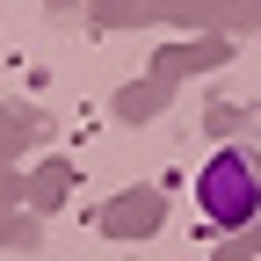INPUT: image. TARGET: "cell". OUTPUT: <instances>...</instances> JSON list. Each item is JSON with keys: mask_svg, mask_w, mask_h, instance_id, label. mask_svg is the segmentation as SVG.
<instances>
[{"mask_svg": "<svg viewBox=\"0 0 261 261\" xmlns=\"http://www.w3.org/2000/svg\"><path fill=\"white\" fill-rule=\"evenodd\" d=\"M196 203H203L211 225H225V232H240V225L261 218V167L240 152V145H225L203 174H196Z\"/></svg>", "mask_w": 261, "mask_h": 261, "instance_id": "6da1fadb", "label": "cell"}]
</instances>
